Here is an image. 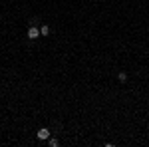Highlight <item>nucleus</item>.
I'll return each mask as SVG.
<instances>
[{"label":"nucleus","instance_id":"obj_1","mask_svg":"<svg viewBox=\"0 0 149 147\" xmlns=\"http://www.w3.org/2000/svg\"><path fill=\"white\" fill-rule=\"evenodd\" d=\"M38 36H42V34H40V30H38L36 26H30V28H28V38H30V40H36Z\"/></svg>","mask_w":149,"mask_h":147},{"label":"nucleus","instance_id":"obj_4","mask_svg":"<svg viewBox=\"0 0 149 147\" xmlns=\"http://www.w3.org/2000/svg\"><path fill=\"white\" fill-rule=\"evenodd\" d=\"M117 79H119V82H125V79H127V74H125V72H119V74H117Z\"/></svg>","mask_w":149,"mask_h":147},{"label":"nucleus","instance_id":"obj_5","mask_svg":"<svg viewBox=\"0 0 149 147\" xmlns=\"http://www.w3.org/2000/svg\"><path fill=\"white\" fill-rule=\"evenodd\" d=\"M48 143H50V147H58V139H56V137H54V139H50Z\"/></svg>","mask_w":149,"mask_h":147},{"label":"nucleus","instance_id":"obj_2","mask_svg":"<svg viewBox=\"0 0 149 147\" xmlns=\"http://www.w3.org/2000/svg\"><path fill=\"white\" fill-rule=\"evenodd\" d=\"M48 137H50V131H48L46 127L38 129V139H48Z\"/></svg>","mask_w":149,"mask_h":147},{"label":"nucleus","instance_id":"obj_3","mask_svg":"<svg viewBox=\"0 0 149 147\" xmlns=\"http://www.w3.org/2000/svg\"><path fill=\"white\" fill-rule=\"evenodd\" d=\"M40 34L48 36V34H50V26H42V28H40Z\"/></svg>","mask_w":149,"mask_h":147}]
</instances>
